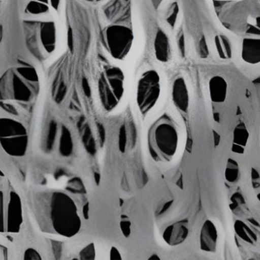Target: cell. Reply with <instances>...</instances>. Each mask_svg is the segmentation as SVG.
I'll list each match as a JSON object with an SVG mask.
<instances>
[{"instance_id": "cell-1", "label": "cell", "mask_w": 260, "mask_h": 260, "mask_svg": "<svg viewBox=\"0 0 260 260\" xmlns=\"http://www.w3.org/2000/svg\"><path fill=\"white\" fill-rule=\"evenodd\" d=\"M39 91L36 70L21 64L8 70L0 77V108L11 116L28 111Z\"/></svg>"}, {"instance_id": "cell-2", "label": "cell", "mask_w": 260, "mask_h": 260, "mask_svg": "<svg viewBox=\"0 0 260 260\" xmlns=\"http://www.w3.org/2000/svg\"><path fill=\"white\" fill-rule=\"evenodd\" d=\"M50 218L55 233L62 238H73L82 227V220L74 200L60 191L53 192L50 197Z\"/></svg>"}, {"instance_id": "cell-3", "label": "cell", "mask_w": 260, "mask_h": 260, "mask_svg": "<svg viewBox=\"0 0 260 260\" xmlns=\"http://www.w3.org/2000/svg\"><path fill=\"white\" fill-rule=\"evenodd\" d=\"M178 145L177 127L169 119H160L150 131L148 150L156 161H171L177 154Z\"/></svg>"}, {"instance_id": "cell-4", "label": "cell", "mask_w": 260, "mask_h": 260, "mask_svg": "<svg viewBox=\"0 0 260 260\" xmlns=\"http://www.w3.org/2000/svg\"><path fill=\"white\" fill-rule=\"evenodd\" d=\"M29 137L27 128L12 117L0 118V147L7 155L21 158L27 154Z\"/></svg>"}, {"instance_id": "cell-5", "label": "cell", "mask_w": 260, "mask_h": 260, "mask_svg": "<svg viewBox=\"0 0 260 260\" xmlns=\"http://www.w3.org/2000/svg\"><path fill=\"white\" fill-rule=\"evenodd\" d=\"M23 222L22 201L18 192L10 187L0 189V234L19 233Z\"/></svg>"}, {"instance_id": "cell-6", "label": "cell", "mask_w": 260, "mask_h": 260, "mask_svg": "<svg viewBox=\"0 0 260 260\" xmlns=\"http://www.w3.org/2000/svg\"><path fill=\"white\" fill-rule=\"evenodd\" d=\"M124 76L118 68L107 70L99 79V96L107 111L114 110L120 103L124 93Z\"/></svg>"}, {"instance_id": "cell-7", "label": "cell", "mask_w": 260, "mask_h": 260, "mask_svg": "<svg viewBox=\"0 0 260 260\" xmlns=\"http://www.w3.org/2000/svg\"><path fill=\"white\" fill-rule=\"evenodd\" d=\"M160 94V78L154 70L144 73L138 83V107L142 114H147L156 105Z\"/></svg>"}, {"instance_id": "cell-8", "label": "cell", "mask_w": 260, "mask_h": 260, "mask_svg": "<svg viewBox=\"0 0 260 260\" xmlns=\"http://www.w3.org/2000/svg\"><path fill=\"white\" fill-rule=\"evenodd\" d=\"M105 38L111 54L116 59H123L129 53L133 40V34L129 27L110 26L105 32Z\"/></svg>"}, {"instance_id": "cell-9", "label": "cell", "mask_w": 260, "mask_h": 260, "mask_svg": "<svg viewBox=\"0 0 260 260\" xmlns=\"http://www.w3.org/2000/svg\"><path fill=\"white\" fill-rule=\"evenodd\" d=\"M188 235L189 228L187 221L186 220H181L167 227L164 230L162 237L168 245L174 247L184 242Z\"/></svg>"}, {"instance_id": "cell-10", "label": "cell", "mask_w": 260, "mask_h": 260, "mask_svg": "<svg viewBox=\"0 0 260 260\" xmlns=\"http://www.w3.org/2000/svg\"><path fill=\"white\" fill-rule=\"evenodd\" d=\"M218 239V230L215 224L211 220L205 221L200 232V249L207 253H215Z\"/></svg>"}, {"instance_id": "cell-11", "label": "cell", "mask_w": 260, "mask_h": 260, "mask_svg": "<svg viewBox=\"0 0 260 260\" xmlns=\"http://www.w3.org/2000/svg\"><path fill=\"white\" fill-rule=\"evenodd\" d=\"M242 58L250 64L260 63V34L245 38L243 41Z\"/></svg>"}, {"instance_id": "cell-12", "label": "cell", "mask_w": 260, "mask_h": 260, "mask_svg": "<svg viewBox=\"0 0 260 260\" xmlns=\"http://www.w3.org/2000/svg\"><path fill=\"white\" fill-rule=\"evenodd\" d=\"M172 98L174 105L183 112L189 108V93L183 78H177L173 85Z\"/></svg>"}, {"instance_id": "cell-13", "label": "cell", "mask_w": 260, "mask_h": 260, "mask_svg": "<svg viewBox=\"0 0 260 260\" xmlns=\"http://www.w3.org/2000/svg\"><path fill=\"white\" fill-rule=\"evenodd\" d=\"M40 41L47 53L55 50L56 41V28L53 21H44L40 26Z\"/></svg>"}, {"instance_id": "cell-14", "label": "cell", "mask_w": 260, "mask_h": 260, "mask_svg": "<svg viewBox=\"0 0 260 260\" xmlns=\"http://www.w3.org/2000/svg\"><path fill=\"white\" fill-rule=\"evenodd\" d=\"M228 93V84L225 79L215 76L209 81V94L211 100L215 103H222L225 101Z\"/></svg>"}, {"instance_id": "cell-15", "label": "cell", "mask_w": 260, "mask_h": 260, "mask_svg": "<svg viewBox=\"0 0 260 260\" xmlns=\"http://www.w3.org/2000/svg\"><path fill=\"white\" fill-rule=\"evenodd\" d=\"M154 52L156 58L160 62H168L170 58V43L165 32L158 31L154 40Z\"/></svg>"}, {"instance_id": "cell-16", "label": "cell", "mask_w": 260, "mask_h": 260, "mask_svg": "<svg viewBox=\"0 0 260 260\" xmlns=\"http://www.w3.org/2000/svg\"><path fill=\"white\" fill-rule=\"evenodd\" d=\"M235 230L236 235L247 244L253 245L257 241L256 234L244 221L238 220L235 223Z\"/></svg>"}, {"instance_id": "cell-17", "label": "cell", "mask_w": 260, "mask_h": 260, "mask_svg": "<svg viewBox=\"0 0 260 260\" xmlns=\"http://www.w3.org/2000/svg\"><path fill=\"white\" fill-rule=\"evenodd\" d=\"M73 143L71 133L67 127L62 126L59 138V153L63 157H69L73 152Z\"/></svg>"}, {"instance_id": "cell-18", "label": "cell", "mask_w": 260, "mask_h": 260, "mask_svg": "<svg viewBox=\"0 0 260 260\" xmlns=\"http://www.w3.org/2000/svg\"><path fill=\"white\" fill-rule=\"evenodd\" d=\"M225 180L229 183H236L240 179L239 164L232 158L228 160L227 166L224 172Z\"/></svg>"}, {"instance_id": "cell-19", "label": "cell", "mask_w": 260, "mask_h": 260, "mask_svg": "<svg viewBox=\"0 0 260 260\" xmlns=\"http://www.w3.org/2000/svg\"><path fill=\"white\" fill-rule=\"evenodd\" d=\"M249 139V132L245 125L239 124L234 131L233 145L245 148Z\"/></svg>"}, {"instance_id": "cell-20", "label": "cell", "mask_w": 260, "mask_h": 260, "mask_svg": "<svg viewBox=\"0 0 260 260\" xmlns=\"http://www.w3.org/2000/svg\"><path fill=\"white\" fill-rule=\"evenodd\" d=\"M56 132H57V125L55 122H50L48 134H47V141H46V149H47V151H50L53 148L55 139H56Z\"/></svg>"}, {"instance_id": "cell-21", "label": "cell", "mask_w": 260, "mask_h": 260, "mask_svg": "<svg viewBox=\"0 0 260 260\" xmlns=\"http://www.w3.org/2000/svg\"><path fill=\"white\" fill-rule=\"evenodd\" d=\"M95 247L93 243L87 245L79 253V257L82 260H94L95 259Z\"/></svg>"}, {"instance_id": "cell-22", "label": "cell", "mask_w": 260, "mask_h": 260, "mask_svg": "<svg viewBox=\"0 0 260 260\" xmlns=\"http://www.w3.org/2000/svg\"><path fill=\"white\" fill-rule=\"evenodd\" d=\"M178 13V6H177V3H174V4L171 5V8H170L166 17V21H168V24H169L171 27H174V26L175 25Z\"/></svg>"}, {"instance_id": "cell-23", "label": "cell", "mask_w": 260, "mask_h": 260, "mask_svg": "<svg viewBox=\"0 0 260 260\" xmlns=\"http://www.w3.org/2000/svg\"><path fill=\"white\" fill-rule=\"evenodd\" d=\"M83 140L85 145H86L87 149L90 152H94L95 151V145H94V139L91 135V131L88 127H86L84 131Z\"/></svg>"}, {"instance_id": "cell-24", "label": "cell", "mask_w": 260, "mask_h": 260, "mask_svg": "<svg viewBox=\"0 0 260 260\" xmlns=\"http://www.w3.org/2000/svg\"><path fill=\"white\" fill-rule=\"evenodd\" d=\"M126 141H127V137H126V128L124 125H123L120 128V133H119V149L122 153L125 152Z\"/></svg>"}, {"instance_id": "cell-25", "label": "cell", "mask_w": 260, "mask_h": 260, "mask_svg": "<svg viewBox=\"0 0 260 260\" xmlns=\"http://www.w3.org/2000/svg\"><path fill=\"white\" fill-rule=\"evenodd\" d=\"M231 201H232V205H231L230 207L232 210L237 209L238 206L245 205V200H244V196L239 192H235L231 198Z\"/></svg>"}, {"instance_id": "cell-26", "label": "cell", "mask_w": 260, "mask_h": 260, "mask_svg": "<svg viewBox=\"0 0 260 260\" xmlns=\"http://www.w3.org/2000/svg\"><path fill=\"white\" fill-rule=\"evenodd\" d=\"M70 189L74 190V193H82V191L85 190V186L82 183V180L79 178H74L70 182Z\"/></svg>"}, {"instance_id": "cell-27", "label": "cell", "mask_w": 260, "mask_h": 260, "mask_svg": "<svg viewBox=\"0 0 260 260\" xmlns=\"http://www.w3.org/2000/svg\"><path fill=\"white\" fill-rule=\"evenodd\" d=\"M24 259L25 260H41L42 259V257H41V254H40L38 250H35V249L31 248H27V250L24 251V256H23Z\"/></svg>"}, {"instance_id": "cell-28", "label": "cell", "mask_w": 260, "mask_h": 260, "mask_svg": "<svg viewBox=\"0 0 260 260\" xmlns=\"http://www.w3.org/2000/svg\"><path fill=\"white\" fill-rule=\"evenodd\" d=\"M120 229L122 233L126 238H129L131 234V223L128 218L126 219H122L120 221Z\"/></svg>"}, {"instance_id": "cell-29", "label": "cell", "mask_w": 260, "mask_h": 260, "mask_svg": "<svg viewBox=\"0 0 260 260\" xmlns=\"http://www.w3.org/2000/svg\"><path fill=\"white\" fill-rule=\"evenodd\" d=\"M66 93H67V87H66L65 84L63 82L60 84L59 85V90H58L57 94L56 96V101L57 102H61L62 99L65 97Z\"/></svg>"}, {"instance_id": "cell-30", "label": "cell", "mask_w": 260, "mask_h": 260, "mask_svg": "<svg viewBox=\"0 0 260 260\" xmlns=\"http://www.w3.org/2000/svg\"><path fill=\"white\" fill-rule=\"evenodd\" d=\"M200 55L202 57H207L209 55V50H208L207 44L204 38H202L200 42Z\"/></svg>"}, {"instance_id": "cell-31", "label": "cell", "mask_w": 260, "mask_h": 260, "mask_svg": "<svg viewBox=\"0 0 260 260\" xmlns=\"http://www.w3.org/2000/svg\"><path fill=\"white\" fill-rule=\"evenodd\" d=\"M110 258H111V259H122L120 251L115 247H111V250H110Z\"/></svg>"}, {"instance_id": "cell-32", "label": "cell", "mask_w": 260, "mask_h": 260, "mask_svg": "<svg viewBox=\"0 0 260 260\" xmlns=\"http://www.w3.org/2000/svg\"><path fill=\"white\" fill-rule=\"evenodd\" d=\"M82 85L85 96L90 97V96H91V89H90V85L89 84H88V80H87L85 78L82 79Z\"/></svg>"}, {"instance_id": "cell-33", "label": "cell", "mask_w": 260, "mask_h": 260, "mask_svg": "<svg viewBox=\"0 0 260 260\" xmlns=\"http://www.w3.org/2000/svg\"><path fill=\"white\" fill-rule=\"evenodd\" d=\"M178 47L179 49L180 50V53H181L182 56H184L185 55V41H184V37L182 35L180 37L178 40Z\"/></svg>"}, {"instance_id": "cell-34", "label": "cell", "mask_w": 260, "mask_h": 260, "mask_svg": "<svg viewBox=\"0 0 260 260\" xmlns=\"http://www.w3.org/2000/svg\"><path fill=\"white\" fill-rule=\"evenodd\" d=\"M68 46L69 48L70 49L71 51H73V32H72L71 29L69 30L68 32Z\"/></svg>"}, {"instance_id": "cell-35", "label": "cell", "mask_w": 260, "mask_h": 260, "mask_svg": "<svg viewBox=\"0 0 260 260\" xmlns=\"http://www.w3.org/2000/svg\"><path fill=\"white\" fill-rule=\"evenodd\" d=\"M6 256H8V249L0 244V259H7Z\"/></svg>"}, {"instance_id": "cell-36", "label": "cell", "mask_w": 260, "mask_h": 260, "mask_svg": "<svg viewBox=\"0 0 260 260\" xmlns=\"http://www.w3.org/2000/svg\"><path fill=\"white\" fill-rule=\"evenodd\" d=\"M98 127H99V135H100L101 140H102V143H104V141H105V128H104V127L102 126V125H100V124H99V125H98Z\"/></svg>"}, {"instance_id": "cell-37", "label": "cell", "mask_w": 260, "mask_h": 260, "mask_svg": "<svg viewBox=\"0 0 260 260\" xmlns=\"http://www.w3.org/2000/svg\"><path fill=\"white\" fill-rule=\"evenodd\" d=\"M252 179H253V181H256V180H259V172H257V170L256 169H252Z\"/></svg>"}, {"instance_id": "cell-38", "label": "cell", "mask_w": 260, "mask_h": 260, "mask_svg": "<svg viewBox=\"0 0 260 260\" xmlns=\"http://www.w3.org/2000/svg\"><path fill=\"white\" fill-rule=\"evenodd\" d=\"M214 138H215V145L218 146L219 145L220 137L217 133L214 132Z\"/></svg>"}, {"instance_id": "cell-39", "label": "cell", "mask_w": 260, "mask_h": 260, "mask_svg": "<svg viewBox=\"0 0 260 260\" xmlns=\"http://www.w3.org/2000/svg\"><path fill=\"white\" fill-rule=\"evenodd\" d=\"M149 259H160V257H159L157 255L154 254L152 255V256H150L149 258H148Z\"/></svg>"}, {"instance_id": "cell-40", "label": "cell", "mask_w": 260, "mask_h": 260, "mask_svg": "<svg viewBox=\"0 0 260 260\" xmlns=\"http://www.w3.org/2000/svg\"><path fill=\"white\" fill-rule=\"evenodd\" d=\"M5 175L4 174H3V171L0 170V182L3 180V179L4 178Z\"/></svg>"}, {"instance_id": "cell-41", "label": "cell", "mask_w": 260, "mask_h": 260, "mask_svg": "<svg viewBox=\"0 0 260 260\" xmlns=\"http://www.w3.org/2000/svg\"><path fill=\"white\" fill-rule=\"evenodd\" d=\"M88 1H91V2H100V1H102V0H88Z\"/></svg>"}, {"instance_id": "cell-42", "label": "cell", "mask_w": 260, "mask_h": 260, "mask_svg": "<svg viewBox=\"0 0 260 260\" xmlns=\"http://www.w3.org/2000/svg\"><path fill=\"white\" fill-rule=\"evenodd\" d=\"M257 198H258V199H259L260 201V193L259 194V195H257Z\"/></svg>"}]
</instances>
